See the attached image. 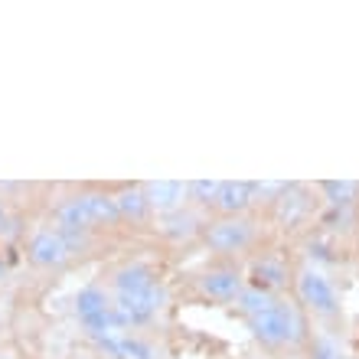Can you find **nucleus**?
<instances>
[{
    "label": "nucleus",
    "mask_w": 359,
    "mask_h": 359,
    "mask_svg": "<svg viewBox=\"0 0 359 359\" xmlns=\"http://www.w3.org/2000/svg\"><path fill=\"white\" fill-rule=\"evenodd\" d=\"M216 189H219V180H193V183H187V203L212 209Z\"/></svg>",
    "instance_id": "obj_15"
},
{
    "label": "nucleus",
    "mask_w": 359,
    "mask_h": 359,
    "mask_svg": "<svg viewBox=\"0 0 359 359\" xmlns=\"http://www.w3.org/2000/svg\"><path fill=\"white\" fill-rule=\"evenodd\" d=\"M147 203L157 216H170L177 209L187 206V183L180 180H157V183H144Z\"/></svg>",
    "instance_id": "obj_10"
},
{
    "label": "nucleus",
    "mask_w": 359,
    "mask_h": 359,
    "mask_svg": "<svg viewBox=\"0 0 359 359\" xmlns=\"http://www.w3.org/2000/svg\"><path fill=\"white\" fill-rule=\"evenodd\" d=\"M284 189H287V183H252V196H255V203H278Z\"/></svg>",
    "instance_id": "obj_17"
},
{
    "label": "nucleus",
    "mask_w": 359,
    "mask_h": 359,
    "mask_svg": "<svg viewBox=\"0 0 359 359\" xmlns=\"http://www.w3.org/2000/svg\"><path fill=\"white\" fill-rule=\"evenodd\" d=\"M304 209H307V199L301 196V187H287L281 196H278V216H281L284 222H294Z\"/></svg>",
    "instance_id": "obj_14"
},
{
    "label": "nucleus",
    "mask_w": 359,
    "mask_h": 359,
    "mask_svg": "<svg viewBox=\"0 0 359 359\" xmlns=\"http://www.w3.org/2000/svg\"><path fill=\"white\" fill-rule=\"evenodd\" d=\"M72 258H76V252H72L69 238L62 236L56 226L53 229H36L27 242V262L33 268H46L49 271V268L69 265Z\"/></svg>",
    "instance_id": "obj_7"
},
{
    "label": "nucleus",
    "mask_w": 359,
    "mask_h": 359,
    "mask_svg": "<svg viewBox=\"0 0 359 359\" xmlns=\"http://www.w3.org/2000/svg\"><path fill=\"white\" fill-rule=\"evenodd\" d=\"M121 226L114 196L104 189H82L76 196L62 199L56 206V229H72V232H88L95 229H114Z\"/></svg>",
    "instance_id": "obj_2"
},
{
    "label": "nucleus",
    "mask_w": 359,
    "mask_h": 359,
    "mask_svg": "<svg viewBox=\"0 0 359 359\" xmlns=\"http://www.w3.org/2000/svg\"><path fill=\"white\" fill-rule=\"evenodd\" d=\"M199 236L216 255H242L258 242V222L252 216H216L203 222Z\"/></svg>",
    "instance_id": "obj_4"
},
{
    "label": "nucleus",
    "mask_w": 359,
    "mask_h": 359,
    "mask_svg": "<svg viewBox=\"0 0 359 359\" xmlns=\"http://www.w3.org/2000/svg\"><path fill=\"white\" fill-rule=\"evenodd\" d=\"M252 206H255V196L248 180H219L216 199H212L216 216H248Z\"/></svg>",
    "instance_id": "obj_9"
},
{
    "label": "nucleus",
    "mask_w": 359,
    "mask_h": 359,
    "mask_svg": "<svg viewBox=\"0 0 359 359\" xmlns=\"http://www.w3.org/2000/svg\"><path fill=\"white\" fill-rule=\"evenodd\" d=\"M0 278H4V265H0Z\"/></svg>",
    "instance_id": "obj_20"
},
{
    "label": "nucleus",
    "mask_w": 359,
    "mask_h": 359,
    "mask_svg": "<svg viewBox=\"0 0 359 359\" xmlns=\"http://www.w3.org/2000/svg\"><path fill=\"white\" fill-rule=\"evenodd\" d=\"M111 196H114V206H118L121 222H144L147 216H154L144 187H121L118 193H111Z\"/></svg>",
    "instance_id": "obj_11"
},
{
    "label": "nucleus",
    "mask_w": 359,
    "mask_h": 359,
    "mask_svg": "<svg viewBox=\"0 0 359 359\" xmlns=\"http://www.w3.org/2000/svg\"><path fill=\"white\" fill-rule=\"evenodd\" d=\"M111 301L124 330H131V327H141L157 317V311L167 301V291L151 265L134 262V265H121L111 274Z\"/></svg>",
    "instance_id": "obj_1"
},
{
    "label": "nucleus",
    "mask_w": 359,
    "mask_h": 359,
    "mask_svg": "<svg viewBox=\"0 0 359 359\" xmlns=\"http://www.w3.org/2000/svg\"><path fill=\"white\" fill-rule=\"evenodd\" d=\"M313 359H343L340 343H333L330 337H317L313 340Z\"/></svg>",
    "instance_id": "obj_18"
},
{
    "label": "nucleus",
    "mask_w": 359,
    "mask_h": 359,
    "mask_svg": "<svg viewBox=\"0 0 359 359\" xmlns=\"http://www.w3.org/2000/svg\"><path fill=\"white\" fill-rule=\"evenodd\" d=\"M245 284L248 281L242 278L238 268H209V271H203L196 278L199 294L216 304H236L238 294L245 291Z\"/></svg>",
    "instance_id": "obj_8"
},
{
    "label": "nucleus",
    "mask_w": 359,
    "mask_h": 359,
    "mask_svg": "<svg viewBox=\"0 0 359 359\" xmlns=\"http://www.w3.org/2000/svg\"><path fill=\"white\" fill-rule=\"evenodd\" d=\"M320 189L327 193V196H330L333 206H350L353 199H356V193H359V187H356V183H350V180H343V183L330 180V183H323Z\"/></svg>",
    "instance_id": "obj_16"
},
{
    "label": "nucleus",
    "mask_w": 359,
    "mask_h": 359,
    "mask_svg": "<svg viewBox=\"0 0 359 359\" xmlns=\"http://www.w3.org/2000/svg\"><path fill=\"white\" fill-rule=\"evenodd\" d=\"M7 226H10V216H7V206L0 203V236L7 232Z\"/></svg>",
    "instance_id": "obj_19"
},
{
    "label": "nucleus",
    "mask_w": 359,
    "mask_h": 359,
    "mask_svg": "<svg viewBox=\"0 0 359 359\" xmlns=\"http://www.w3.org/2000/svg\"><path fill=\"white\" fill-rule=\"evenodd\" d=\"M274 297L278 294H268V291H262V287H252V284H245V291L238 294V301H236V307H238V313L242 317H258L262 311H268L274 304Z\"/></svg>",
    "instance_id": "obj_13"
},
{
    "label": "nucleus",
    "mask_w": 359,
    "mask_h": 359,
    "mask_svg": "<svg viewBox=\"0 0 359 359\" xmlns=\"http://www.w3.org/2000/svg\"><path fill=\"white\" fill-rule=\"evenodd\" d=\"M248 330L255 337L258 343L265 346H297V343L307 337V323H304V313L301 307L287 297H274V304L268 311H262L258 317H248Z\"/></svg>",
    "instance_id": "obj_3"
},
{
    "label": "nucleus",
    "mask_w": 359,
    "mask_h": 359,
    "mask_svg": "<svg viewBox=\"0 0 359 359\" xmlns=\"http://www.w3.org/2000/svg\"><path fill=\"white\" fill-rule=\"evenodd\" d=\"M72 311H76V317L82 320V327H86L92 337H98V340L111 337V333H128L121 317H118V311H114L111 294L104 291V287H98V284H88V287H82V291L76 294Z\"/></svg>",
    "instance_id": "obj_5"
},
{
    "label": "nucleus",
    "mask_w": 359,
    "mask_h": 359,
    "mask_svg": "<svg viewBox=\"0 0 359 359\" xmlns=\"http://www.w3.org/2000/svg\"><path fill=\"white\" fill-rule=\"evenodd\" d=\"M294 294H297V301L311 313H317V317H337V313H340V294H337L333 281L320 268L304 265L301 271L294 274Z\"/></svg>",
    "instance_id": "obj_6"
},
{
    "label": "nucleus",
    "mask_w": 359,
    "mask_h": 359,
    "mask_svg": "<svg viewBox=\"0 0 359 359\" xmlns=\"http://www.w3.org/2000/svg\"><path fill=\"white\" fill-rule=\"evenodd\" d=\"M291 281V274H287V265L278 262V258L265 255L262 262H255V278H252V287H262L268 294H278L284 284Z\"/></svg>",
    "instance_id": "obj_12"
}]
</instances>
